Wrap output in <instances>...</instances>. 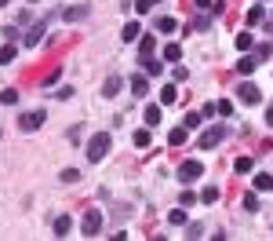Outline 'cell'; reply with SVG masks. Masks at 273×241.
Segmentation results:
<instances>
[{
	"label": "cell",
	"mask_w": 273,
	"mask_h": 241,
	"mask_svg": "<svg viewBox=\"0 0 273 241\" xmlns=\"http://www.w3.org/2000/svg\"><path fill=\"white\" fill-rule=\"evenodd\" d=\"M204 234V223H190V219H186V238H201Z\"/></svg>",
	"instance_id": "28"
},
{
	"label": "cell",
	"mask_w": 273,
	"mask_h": 241,
	"mask_svg": "<svg viewBox=\"0 0 273 241\" xmlns=\"http://www.w3.org/2000/svg\"><path fill=\"white\" fill-rule=\"evenodd\" d=\"M15 48H11V44H7V48H0V66H7V62H15Z\"/></svg>",
	"instance_id": "25"
},
{
	"label": "cell",
	"mask_w": 273,
	"mask_h": 241,
	"mask_svg": "<svg viewBox=\"0 0 273 241\" xmlns=\"http://www.w3.org/2000/svg\"><path fill=\"white\" fill-rule=\"evenodd\" d=\"M178 30V22H175V18L171 15H164V18H157V33H175Z\"/></svg>",
	"instance_id": "10"
},
{
	"label": "cell",
	"mask_w": 273,
	"mask_h": 241,
	"mask_svg": "<svg viewBox=\"0 0 273 241\" xmlns=\"http://www.w3.org/2000/svg\"><path fill=\"white\" fill-rule=\"evenodd\" d=\"M44 117H48L44 110H30V114L18 117V128H22V132H36V128L44 124Z\"/></svg>",
	"instance_id": "4"
},
{
	"label": "cell",
	"mask_w": 273,
	"mask_h": 241,
	"mask_svg": "<svg viewBox=\"0 0 273 241\" xmlns=\"http://www.w3.org/2000/svg\"><path fill=\"white\" fill-rule=\"evenodd\" d=\"M255 190H262V194L273 190V175H270V172H259V175H255Z\"/></svg>",
	"instance_id": "16"
},
{
	"label": "cell",
	"mask_w": 273,
	"mask_h": 241,
	"mask_svg": "<svg viewBox=\"0 0 273 241\" xmlns=\"http://www.w3.org/2000/svg\"><path fill=\"white\" fill-rule=\"evenodd\" d=\"M255 66H259V59H255V55H244V59H240V66H237V73H251Z\"/></svg>",
	"instance_id": "19"
},
{
	"label": "cell",
	"mask_w": 273,
	"mask_h": 241,
	"mask_svg": "<svg viewBox=\"0 0 273 241\" xmlns=\"http://www.w3.org/2000/svg\"><path fill=\"white\" fill-rule=\"evenodd\" d=\"M215 114L230 117V114H233V103H230V99H222V103H215Z\"/></svg>",
	"instance_id": "29"
},
{
	"label": "cell",
	"mask_w": 273,
	"mask_h": 241,
	"mask_svg": "<svg viewBox=\"0 0 273 241\" xmlns=\"http://www.w3.org/2000/svg\"><path fill=\"white\" fill-rule=\"evenodd\" d=\"M55 234H59V238H66V234H69V230H73V223H69V216H59V219H55Z\"/></svg>",
	"instance_id": "14"
},
{
	"label": "cell",
	"mask_w": 273,
	"mask_h": 241,
	"mask_svg": "<svg viewBox=\"0 0 273 241\" xmlns=\"http://www.w3.org/2000/svg\"><path fill=\"white\" fill-rule=\"evenodd\" d=\"M262 18H266V7H262V4H251V11H248V26H259Z\"/></svg>",
	"instance_id": "15"
},
{
	"label": "cell",
	"mask_w": 273,
	"mask_h": 241,
	"mask_svg": "<svg viewBox=\"0 0 273 241\" xmlns=\"http://www.w3.org/2000/svg\"><path fill=\"white\" fill-rule=\"evenodd\" d=\"M142 62H146V77H161L164 62H157V59H142Z\"/></svg>",
	"instance_id": "18"
},
{
	"label": "cell",
	"mask_w": 273,
	"mask_h": 241,
	"mask_svg": "<svg viewBox=\"0 0 273 241\" xmlns=\"http://www.w3.org/2000/svg\"><path fill=\"white\" fill-rule=\"evenodd\" d=\"M201 175H204V164L201 161H186L182 168H178V179H182V183H193V179H201Z\"/></svg>",
	"instance_id": "5"
},
{
	"label": "cell",
	"mask_w": 273,
	"mask_h": 241,
	"mask_svg": "<svg viewBox=\"0 0 273 241\" xmlns=\"http://www.w3.org/2000/svg\"><path fill=\"white\" fill-rule=\"evenodd\" d=\"M186 219H190V216H186V208L178 205V208L171 212V216H168V223H171V227H186Z\"/></svg>",
	"instance_id": "17"
},
{
	"label": "cell",
	"mask_w": 273,
	"mask_h": 241,
	"mask_svg": "<svg viewBox=\"0 0 273 241\" xmlns=\"http://www.w3.org/2000/svg\"><path fill=\"white\" fill-rule=\"evenodd\" d=\"M135 37H138V22H128L124 26V40H135Z\"/></svg>",
	"instance_id": "34"
},
{
	"label": "cell",
	"mask_w": 273,
	"mask_h": 241,
	"mask_svg": "<svg viewBox=\"0 0 273 241\" xmlns=\"http://www.w3.org/2000/svg\"><path fill=\"white\" fill-rule=\"evenodd\" d=\"M193 201H197V194H193V190H182V198H178V205H182V208H190Z\"/></svg>",
	"instance_id": "33"
},
{
	"label": "cell",
	"mask_w": 273,
	"mask_h": 241,
	"mask_svg": "<svg viewBox=\"0 0 273 241\" xmlns=\"http://www.w3.org/2000/svg\"><path fill=\"white\" fill-rule=\"evenodd\" d=\"M251 168H255L251 157H237V161H233V172H237V175H251Z\"/></svg>",
	"instance_id": "11"
},
{
	"label": "cell",
	"mask_w": 273,
	"mask_h": 241,
	"mask_svg": "<svg viewBox=\"0 0 273 241\" xmlns=\"http://www.w3.org/2000/svg\"><path fill=\"white\" fill-rule=\"evenodd\" d=\"M237 95H240V103H244V106H255V103H262V91H259V84H251V80H240Z\"/></svg>",
	"instance_id": "3"
},
{
	"label": "cell",
	"mask_w": 273,
	"mask_h": 241,
	"mask_svg": "<svg viewBox=\"0 0 273 241\" xmlns=\"http://www.w3.org/2000/svg\"><path fill=\"white\" fill-rule=\"evenodd\" d=\"M270 51H273V48H270V44H262V48L255 51V59H259V62H262V59H270Z\"/></svg>",
	"instance_id": "37"
},
{
	"label": "cell",
	"mask_w": 273,
	"mask_h": 241,
	"mask_svg": "<svg viewBox=\"0 0 273 241\" xmlns=\"http://www.w3.org/2000/svg\"><path fill=\"white\" fill-rule=\"evenodd\" d=\"M182 59V48H178V44H168L164 48V62H178Z\"/></svg>",
	"instance_id": "20"
},
{
	"label": "cell",
	"mask_w": 273,
	"mask_h": 241,
	"mask_svg": "<svg viewBox=\"0 0 273 241\" xmlns=\"http://www.w3.org/2000/svg\"><path fill=\"white\" fill-rule=\"evenodd\" d=\"M109 146H113L109 132H95V135H91V143H88V161H102V157L109 154Z\"/></svg>",
	"instance_id": "1"
},
{
	"label": "cell",
	"mask_w": 273,
	"mask_h": 241,
	"mask_svg": "<svg viewBox=\"0 0 273 241\" xmlns=\"http://www.w3.org/2000/svg\"><path fill=\"white\" fill-rule=\"evenodd\" d=\"M211 4V0H197V7H208Z\"/></svg>",
	"instance_id": "39"
},
{
	"label": "cell",
	"mask_w": 273,
	"mask_h": 241,
	"mask_svg": "<svg viewBox=\"0 0 273 241\" xmlns=\"http://www.w3.org/2000/svg\"><path fill=\"white\" fill-rule=\"evenodd\" d=\"M201 201H204V205H215V201H219V190H215V187L201 190Z\"/></svg>",
	"instance_id": "27"
},
{
	"label": "cell",
	"mask_w": 273,
	"mask_h": 241,
	"mask_svg": "<svg viewBox=\"0 0 273 241\" xmlns=\"http://www.w3.org/2000/svg\"><path fill=\"white\" fill-rule=\"evenodd\" d=\"M259 208V198L255 194H244V212H255Z\"/></svg>",
	"instance_id": "32"
},
{
	"label": "cell",
	"mask_w": 273,
	"mask_h": 241,
	"mask_svg": "<svg viewBox=\"0 0 273 241\" xmlns=\"http://www.w3.org/2000/svg\"><path fill=\"white\" fill-rule=\"evenodd\" d=\"M146 91H149V77H146V73H138V77H131V95H135V99H142Z\"/></svg>",
	"instance_id": "9"
},
{
	"label": "cell",
	"mask_w": 273,
	"mask_h": 241,
	"mask_svg": "<svg viewBox=\"0 0 273 241\" xmlns=\"http://www.w3.org/2000/svg\"><path fill=\"white\" fill-rule=\"evenodd\" d=\"M0 103H4V106L18 103V91H15V88H4V91H0Z\"/></svg>",
	"instance_id": "24"
},
{
	"label": "cell",
	"mask_w": 273,
	"mask_h": 241,
	"mask_svg": "<svg viewBox=\"0 0 273 241\" xmlns=\"http://www.w3.org/2000/svg\"><path fill=\"white\" fill-rule=\"evenodd\" d=\"M186 139H190V135H186V132H182V128H175V132H171V135H168V143H171V146H182V143H186Z\"/></svg>",
	"instance_id": "26"
},
{
	"label": "cell",
	"mask_w": 273,
	"mask_h": 241,
	"mask_svg": "<svg viewBox=\"0 0 273 241\" xmlns=\"http://www.w3.org/2000/svg\"><path fill=\"white\" fill-rule=\"evenodd\" d=\"M153 44H157V37H153V33H146V37H142V44H138V55H142V59H149V55H153Z\"/></svg>",
	"instance_id": "12"
},
{
	"label": "cell",
	"mask_w": 273,
	"mask_h": 241,
	"mask_svg": "<svg viewBox=\"0 0 273 241\" xmlns=\"http://www.w3.org/2000/svg\"><path fill=\"white\" fill-rule=\"evenodd\" d=\"M40 37H44V22H36L30 33H26V44H30V48H36V44H40Z\"/></svg>",
	"instance_id": "13"
},
{
	"label": "cell",
	"mask_w": 273,
	"mask_h": 241,
	"mask_svg": "<svg viewBox=\"0 0 273 241\" xmlns=\"http://www.w3.org/2000/svg\"><path fill=\"white\" fill-rule=\"evenodd\" d=\"M222 135H226V124H215V128H208V132L201 135V146H204V150H211V146L222 143Z\"/></svg>",
	"instance_id": "6"
},
{
	"label": "cell",
	"mask_w": 273,
	"mask_h": 241,
	"mask_svg": "<svg viewBox=\"0 0 273 241\" xmlns=\"http://www.w3.org/2000/svg\"><path fill=\"white\" fill-rule=\"evenodd\" d=\"M4 4H11V0H0V7H4Z\"/></svg>",
	"instance_id": "40"
},
{
	"label": "cell",
	"mask_w": 273,
	"mask_h": 241,
	"mask_svg": "<svg viewBox=\"0 0 273 241\" xmlns=\"http://www.w3.org/2000/svg\"><path fill=\"white\" fill-rule=\"evenodd\" d=\"M201 124V114H186V128H197Z\"/></svg>",
	"instance_id": "36"
},
{
	"label": "cell",
	"mask_w": 273,
	"mask_h": 241,
	"mask_svg": "<svg viewBox=\"0 0 273 241\" xmlns=\"http://www.w3.org/2000/svg\"><path fill=\"white\" fill-rule=\"evenodd\" d=\"M102 219H106V216H102L99 208H91L88 216H84V223H80V234H84V238H95V234H102Z\"/></svg>",
	"instance_id": "2"
},
{
	"label": "cell",
	"mask_w": 273,
	"mask_h": 241,
	"mask_svg": "<svg viewBox=\"0 0 273 241\" xmlns=\"http://www.w3.org/2000/svg\"><path fill=\"white\" fill-rule=\"evenodd\" d=\"M175 99H178V88L175 84H164L161 88V103H175Z\"/></svg>",
	"instance_id": "22"
},
{
	"label": "cell",
	"mask_w": 273,
	"mask_h": 241,
	"mask_svg": "<svg viewBox=\"0 0 273 241\" xmlns=\"http://www.w3.org/2000/svg\"><path fill=\"white\" fill-rule=\"evenodd\" d=\"M266 124H270V128H273V106H270V110H266Z\"/></svg>",
	"instance_id": "38"
},
{
	"label": "cell",
	"mask_w": 273,
	"mask_h": 241,
	"mask_svg": "<svg viewBox=\"0 0 273 241\" xmlns=\"http://www.w3.org/2000/svg\"><path fill=\"white\" fill-rule=\"evenodd\" d=\"M59 179H62V183H77V179H80V172H77V168H62Z\"/></svg>",
	"instance_id": "30"
},
{
	"label": "cell",
	"mask_w": 273,
	"mask_h": 241,
	"mask_svg": "<svg viewBox=\"0 0 273 241\" xmlns=\"http://www.w3.org/2000/svg\"><path fill=\"white\" fill-rule=\"evenodd\" d=\"M237 51H251V33H248V30L237 33Z\"/></svg>",
	"instance_id": "21"
},
{
	"label": "cell",
	"mask_w": 273,
	"mask_h": 241,
	"mask_svg": "<svg viewBox=\"0 0 273 241\" xmlns=\"http://www.w3.org/2000/svg\"><path fill=\"white\" fill-rule=\"evenodd\" d=\"M30 4H36V0H30Z\"/></svg>",
	"instance_id": "41"
},
{
	"label": "cell",
	"mask_w": 273,
	"mask_h": 241,
	"mask_svg": "<svg viewBox=\"0 0 273 241\" xmlns=\"http://www.w3.org/2000/svg\"><path fill=\"white\" fill-rule=\"evenodd\" d=\"M120 88H124V77H120V73H113V77H106V84H102V95H106V99H113Z\"/></svg>",
	"instance_id": "8"
},
{
	"label": "cell",
	"mask_w": 273,
	"mask_h": 241,
	"mask_svg": "<svg viewBox=\"0 0 273 241\" xmlns=\"http://www.w3.org/2000/svg\"><path fill=\"white\" fill-rule=\"evenodd\" d=\"M146 124H161V106H146Z\"/></svg>",
	"instance_id": "23"
},
{
	"label": "cell",
	"mask_w": 273,
	"mask_h": 241,
	"mask_svg": "<svg viewBox=\"0 0 273 241\" xmlns=\"http://www.w3.org/2000/svg\"><path fill=\"white\" fill-rule=\"evenodd\" d=\"M88 11H91L88 4H73V7H66V11H62V18H66V22H84Z\"/></svg>",
	"instance_id": "7"
},
{
	"label": "cell",
	"mask_w": 273,
	"mask_h": 241,
	"mask_svg": "<svg viewBox=\"0 0 273 241\" xmlns=\"http://www.w3.org/2000/svg\"><path fill=\"white\" fill-rule=\"evenodd\" d=\"M149 7H153V0H135V11H138V15H146Z\"/></svg>",
	"instance_id": "35"
},
{
	"label": "cell",
	"mask_w": 273,
	"mask_h": 241,
	"mask_svg": "<svg viewBox=\"0 0 273 241\" xmlns=\"http://www.w3.org/2000/svg\"><path fill=\"white\" fill-rule=\"evenodd\" d=\"M149 139H153V135H149L146 128H138V132H135V146H149Z\"/></svg>",
	"instance_id": "31"
}]
</instances>
